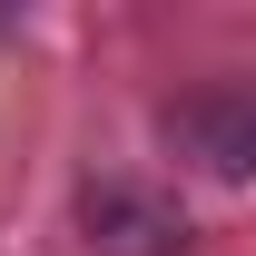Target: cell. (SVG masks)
<instances>
[{"label":"cell","mask_w":256,"mask_h":256,"mask_svg":"<svg viewBox=\"0 0 256 256\" xmlns=\"http://www.w3.org/2000/svg\"><path fill=\"white\" fill-rule=\"evenodd\" d=\"M79 236H89V256H188V207L148 178H89Z\"/></svg>","instance_id":"1"},{"label":"cell","mask_w":256,"mask_h":256,"mask_svg":"<svg viewBox=\"0 0 256 256\" xmlns=\"http://www.w3.org/2000/svg\"><path fill=\"white\" fill-rule=\"evenodd\" d=\"M168 138H178L188 158H207L217 178H246V168H256V108H246V98H226V89L168 108Z\"/></svg>","instance_id":"2"}]
</instances>
